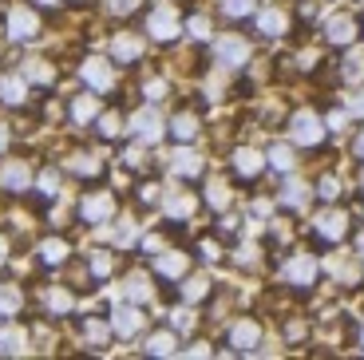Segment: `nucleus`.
Wrapping results in <instances>:
<instances>
[{
  "instance_id": "f257e3e1",
  "label": "nucleus",
  "mask_w": 364,
  "mask_h": 360,
  "mask_svg": "<svg viewBox=\"0 0 364 360\" xmlns=\"http://www.w3.org/2000/svg\"><path fill=\"white\" fill-rule=\"evenodd\" d=\"M289 131H293V143L297 147H317L321 139H325V127H321V119L313 115V111H297Z\"/></svg>"
},
{
  "instance_id": "f03ea898",
  "label": "nucleus",
  "mask_w": 364,
  "mask_h": 360,
  "mask_svg": "<svg viewBox=\"0 0 364 360\" xmlns=\"http://www.w3.org/2000/svg\"><path fill=\"white\" fill-rule=\"evenodd\" d=\"M285 277H289L293 285L309 289L313 281H317V261H313L309 253H297V258H289V261H285Z\"/></svg>"
},
{
  "instance_id": "7ed1b4c3",
  "label": "nucleus",
  "mask_w": 364,
  "mask_h": 360,
  "mask_svg": "<svg viewBox=\"0 0 364 360\" xmlns=\"http://www.w3.org/2000/svg\"><path fill=\"white\" fill-rule=\"evenodd\" d=\"M111 210H115V198H111L107 190H100V194H87V198L80 202V214L83 222H107Z\"/></svg>"
},
{
  "instance_id": "20e7f679",
  "label": "nucleus",
  "mask_w": 364,
  "mask_h": 360,
  "mask_svg": "<svg viewBox=\"0 0 364 360\" xmlns=\"http://www.w3.org/2000/svg\"><path fill=\"white\" fill-rule=\"evenodd\" d=\"M214 52H218V63H226V68H242V63L250 60V44L237 40V36H222Z\"/></svg>"
},
{
  "instance_id": "39448f33",
  "label": "nucleus",
  "mask_w": 364,
  "mask_h": 360,
  "mask_svg": "<svg viewBox=\"0 0 364 360\" xmlns=\"http://www.w3.org/2000/svg\"><path fill=\"white\" fill-rule=\"evenodd\" d=\"M257 341H262L257 321H237L234 329H230V349H234V352H254Z\"/></svg>"
},
{
  "instance_id": "423d86ee",
  "label": "nucleus",
  "mask_w": 364,
  "mask_h": 360,
  "mask_svg": "<svg viewBox=\"0 0 364 360\" xmlns=\"http://www.w3.org/2000/svg\"><path fill=\"white\" fill-rule=\"evenodd\" d=\"M36 32H40L36 12L32 9H12V16H9V36L12 40H32Z\"/></svg>"
},
{
  "instance_id": "0eeeda50",
  "label": "nucleus",
  "mask_w": 364,
  "mask_h": 360,
  "mask_svg": "<svg viewBox=\"0 0 364 360\" xmlns=\"http://www.w3.org/2000/svg\"><path fill=\"white\" fill-rule=\"evenodd\" d=\"M325 40H328L333 48H348V44L356 40V20H353V16H333V20L325 24Z\"/></svg>"
},
{
  "instance_id": "6e6552de",
  "label": "nucleus",
  "mask_w": 364,
  "mask_h": 360,
  "mask_svg": "<svg viewBox=\"0 0 364 360\" xmlns=\"http://www.w3.org/2000/svg\"><path fill=\"white\" fill-rule=\"evenodd\" d=\"M131 131H135V139H143V143H155V139L163 135V119H159V111L146 107L131 119Z\"/></svg>"
},
{
  "instance_id": "1a4fd4ad",
  "label": "nucleus",
  "mask_w": 364,
  "mask_h": 360,
  "mask_svg": "<svg viewBox=\"0 0 364 360\" xmlns=\"http://www.w3.org/2000/svg\"><path fill=\"white\" fill-rule=\"evenodd\" d=\"M146 32H151L155 40H174V36H178V16H174L171 9L151 12V24H146Z\"/></svg>"
},
{
  "instance_id": "9d476101",
  "label": "nucleus",
  "mask_w": 364,
  "mask_h": 360,
  "mask_svg": "<svg viewBox=\"0 0 364 360\" xmlns=\"http://www.w3.org/2000/svg\"><path fill=\"white\" fill-rule=\"evenodd\" d=\"M83 80H87V88H95V91H107L111 83H115V75H111V68H107V60H87L83 63Z\"/></svg>"
},
{
  "instance_id": "9b49d317",
  "label": "nucleus",
  "mask_w": 364,
  "mask_h": 360,
  "mask_svg": "<svg viewBox=\"0 0 364 360\" xmlns=\"http://www.w3.org/2000/svg\"><path fill=\"white\" fill-rule=\"evenodd\" d=\"M234 171L242 174V179H257V174L265 171V154L242 147V151H234Z\"/></svg>"
},
{
  "instance_id": "f8f14e48",
  "label": "nucleus",
  "mask_w": 364,
  "mask_h": 360,
  "mask_svg": "<svg viewBox=\"0 0 364 360\" xmlns=\"http://www.w3.org/2000/svg\"><path fill=\"white\" fill-rule=\"evenodd\" d=\"M139 329H143V317H139V309H115V317H111V333L115 337H135Z\"/></svg>"
},
{
  "instance_id": "ddd939ff",
  "label": "nucleus",
  "mask_w": 364,
  "mask_h": 360,
  "mask_svg": "<svg viewBox=\"0 0 364 360\" xmlns=\"http://www.w3.org/2000/svg\"><path fill=\"white\" fill-rule=\"evenodd\" d=\"M317 234L325 238V242H341V238L348 234V218L337 214V210H333V214H321L317 218Z\"/></svg>"
},
{
  "instance_id": "4468645a",
  "label": "nucleus",
  "mask_w": 364,
  "mask_h": 360,
  "mask_svg": "<svg viewBox=\"0 0 364 360\" xmlns=\"http://www.w3.org/2000/svg\"><path fill=\"white\" fill-rule=\"evenodd\" d=\"M111 55H115L119 63H135L139 55H143V44H139L135 36H115V44H111Z\"/></svg>"
},
{
  "instance_id": "2eb2a0df",
  "label": "nucleus",
  "mask_w": 364,
  "mask_h": 360,
  "mask_svg": "<svg viewBox=\"0 0 364 360\" xmlns=\"http://www.w3.org/2000/svg\"><path fill=\"white\" fill-rule=\"evenodd\" d=\"M171 166H174V174H182V179H198L202 174V159L194 151H178Z\"/></svg>"
},
{
  "instance_id": "dca6fc26",
  "label": "nucleus",
  "mask_w": 364,
  "mask_h": 360,
  "mask_svg": "<svg viewBox=\"0 0 364 360\" xmlns=\"http://www.w3.org/2000/svg\"><path fill=\"white\" fill-rule=\"evenodd\" d=\"M257 32H262V36H282L285 32V12L282 9H265L262 16H257Z\"/></svg>"
},
{
  "instance_id": "f3484780",
  "label": "nucleus",
  "mask_w": 364,
  "mask_h": 360,
  "mask_svg": "<svg viewBox=\"0 0 364 360\" xmlns=\"http://www.w3.org/2000/svg\"><path fill=\"white\" fill-rule=\"evenodd\" d=\"M293 147H285V143H277V147H269L265 151V166H273V171H293Z\"/></svg>"
},
{
  "instance_id": "a211bd4d",
  "label": "nucleus",
  "mask_w": 364,
  "mask_h": 360,
  "mask_svg": "<svg viewBox=\"0 0 364 360\" xmlns=\"http://www.w3.org/2000/svg\"><path fill=\"white\" fill-rule=\"evenodd\" d=\"M171 135L178 139V143H191V139L198 135V119H194V115H186V111H182V115H174Z\"/></svg>"
},
{
  "instance_id": "6ab92c4d",
  "label": "nucleus",
  "mask_w": 364,
  "mask_h": 360,
  "mask_svg": "<svg viewBox=\"0 0 364 360\" xmlns=\"http://www.w3.org/2000/svg\"><path fill=\"white\" fill-rule=\"evenodd\" d=\"M155 270L163 273V277H182V270H186V258H182V253H159V258H155Z\"/></svg>"
},
{
  "instance_id": "aec40b11",
  "label": "nucleus",
  "mask_w": 364,
  "mask_h": 360,
  "mask_svg": "<svg viewBox=\"0 0 364 360\" xmlns=\"http://www.w3.org/2000/svg\"><path fill=\"white\" fill-rule=\"evenodd\" d=\"M28 182H32V174H28L24 162H9L4 166V186L9 190H28Z\"/></svg>"
},
{
  "instance_id": "412c9836",
  "label": "nucleus",
  "mask_w": 364,
  "mask_h": 360,
  "mask_svg": "<svg viewBox=\"0 0 364 360\" xmlns=\"http://www.w3.org/2000/svg\"><path fill=\"white\" fill-rule=\"evenodd\" d=\"M40 258H44V265H64L68 261V242H60V238L44 242L40 245Z\"/></svg>"
},
{
  "instance_id": "4be33fe9",
  "label": "nucleus",
  "mask_w": 364,
  "mask_h": 360,
  "mask_svg": "<svg viewBox=\"0 0 364 360\" xmlns=\"http://www.w3.org/2000/svg\"><path fill=\"white\" fill-rule=\"evenodd\" d=\"M0 100L12 103V107H20V103H24V80H12V75H4V80H0Z\"/></svg>"
},
{
  "instance_id": "5701e85b",
  "label": "nucleus",
  "mask_w": 364,
  "mask_h": 360,
  "mask_svg": "<svg viewBox=\"0 0 364 360\" xmlns=\"http://www.w3.org/2000/svg\"><path fill=\"white\" fill-rule=\"evenodd\" d=\"M174 344H178V337H174V333H155L151 341H146V352H151V356H171Z\"/></svg>"
},
{
  "instance_id": "b1692460",
  "label": "nucleus",
  "mask_w": 364,
  "mask_h": 360,
  "mask_svg": "<svg viewBox=\"0 0 364 360\" xmlns=\"http://www.w3.org/2000/svg\"><path fill=\"white\" fill-rule=\"evenodd\" d=\"M282 202H285L289 210H301L305 202H309V190L301 186V182H289V186L282 190Z\"/></svg>"
},
{
  "instance_id": "393cba45",
  "label": "nucleus",
  "mask_w": 364,
  "mask_h": 360,
  "mask_svg": "<svg viewBox=\"0 0 364 360\" xmlns=\"http://www.w3.org/2000/svg\"><path fill=\"white\" fill-rule=\"evenodd\" d=\"M127 297L131 301H146V297H151V281H146L143 273H131V277H127Z\"/></svg>"
},
{
  "instance_id": "a878e982",
  "label": "nucleus",
  "mask_w": 364,
  "mask_h": 360,
  "mask_svg": "<svg viewBox=\"0 0 364 360\" xmlns=\"http://www.w3.org/2000/svg\"><path fill=\"white\" fill-rule=\"evenodd\" d=\"M20 305H24L20 289H16V285H0V313H16Z\"/></svg>"
},
{
  "instance_id": "bb28decb",
  "label": "nucleus",
  "mask_w": 364,
  "mask_h": 360,
  "mask_svg": "<svg viewBox=\"0 0 364 360\" xmlns=\"http://www.w3.org/2000/svg\"><path fill=\"white\" fill-rule=\"evenodd\" d=\"M91 115H95V95H80V100L72 103V119L75 123H87Z\"/></svg>"
},
{
  "instance_id": "cd10ccee",
  "label": "nucleus",
  "mask_w": 364,
  "mask_h": 360,
  "mask_svg": "<svg viewBox=\"0 0 364 360\" xmlns=\"http://www.w3.org/2000/svg\"><path fill=\"white\" fill-rule=\"evenodd\" d=\"M206 202H210L214 210H226V206H230V190H226V182H210Z\"/></svg>"
},
{
  "instance_id": "c85d7f7f",
  "label": "nucleus",
  "mask_w": 364,
  "mask_h": 360,
  "mask_svg": "<svg viewBox=\"0 0 364 360\" xmlns=\"http://www.w3.org/2000/svg\"><path fill=\"white\" fill-rule=\"evenodd\" d=\"M222 12H226L230 20H242L254 12V0H222Z\"/></svg>"
},
{
  "instance_id": "c756f323",
  "label": "nucleus",
  "mask_w": 364,
  "mask_h": 360,
  "mask_svg": "<svg viewBox=\"0 0 364 360\" xmlns=\"http://www.w3.org/2000/svg\"><path fill=\"white\" fill-rule=\"evenodd\" d=\"M341 75H345L348 83H360L364 80V55H348L345 68H341Z\"/></svg>"
},
{
  "instance_id": "7c9ffc66",
  "label": "nucleus",
  "mask_w": 364,
  "mask_h": 360,
  "mask_svg": "<svg viewBox=\"0 0 364 360\" xmlns=\"http://www.w3.org/2000/svg\"><path fill=\"white\" fill-rule=\"evenodd\" d=\"M206 293H210V281H202V277H194V281L182 285V301H202Z\"/></svg>"
},
{
  "instance_id": "2f4dec72",
  "label": "nucleus",
  "mask_w": 364,
  "mask_h": 360,
  "mask_svg": "<svg viewBox=\"0 0 364 360\" xmlns=\"http://www.w3.org/2000/svg\"><path fill=\"white\" fill-rule=\"evenodd\" d=\"M24 75H28V80H32V83H52L55 80V72H52V68H48V63H28V68H24Z\"/></svg>"
},
{
  "instance_id": "473e14b6",
  "label": "nucleus",
  "mask_w": 364,
  "mask_h": 360,
  "mask_svg": "<svg viewBox=\"0 0 364 360\" xmlns=\"http://www.w3.org/2000/svg\"><path fill=\"white\" fill-rule=\"evenodd\" d=\"M68 166H72L75 174H100V162L91 159V154H75V159L68 162Z\"/></svg>"
},
{
  "instance_id": "72a5a7b5",
  "label": "nucleus",
  "mask_w": 364,
  "mask_h": 360,
  "mask_svg": "<svg viewBox=\"0 0 364 360\" xmlns=\"http://www.w3.org/2000/svg\"><path fill=\"white\" fill-rule=\"evenodd\" d=\"M91 273H95V277H107V273H111V253L107 250L91 253Z\"/></svg>"
},
{
  "instance_id": "f704fd0d",
  "label": "nucleus",
  "mask_w": 364,
  "mask_h": 360,
  "mask_svg": "<svg viewBox=\"0 0 364 360\" xmlns=\"http://www.w3.org/2000/svg\"><path fill=\"white\" fill-rule=\"evenodd\" d=\"M317 194H321L325 202H337V194H341V182H337V179H328V174H325V179L317 182Z\"/></svg>"
},
{
  "instance_id": "c9c22d12",
  "label": "nucleus",
  "mask_w": 364,
  "mask_h": 360,
  "mask_svg": "<svg viewBox=\"0 0 364 360\" xmlns=\"http://www.w3.org/2000/svg\"><path fill=\"white\" fill-rule=\"evenodd\" d=\"M48 305H52L55 313H68V309H72V293H64V289H52V297H48Z\"/></svg>"
},
{
  "instance_id": "e433bc0d",
  "label": "nucleus",
  "mask_w": 364,
  "mask_h": 360,
  "mask_svg": "<svg viewBox=\"0 0 364 360\" xmlns=\"http://www.w3.org/2000/svg\"><path fill=\"white\" fill-rule=\"evenodd\" d=\"M186 28H191L194 40H206L210 36V20L206 16H191V24H186Z\"/></svg>"
},
{
  "instance_id": "4c0bfd02",
  "label": "nucleus",
  "mask_w": 364,
  "mask_h": 360,
  "mask_svg": "<svg viewBox=\"0 0 364 360\" xmlns=\"http://www.w3.org/2000/svg\"><path fill=\"white\" fill-rule=\"evenodd\" d=\"M83 333H87V341H95V344H100V341H107V324L87 321V324H83Z\"/></svg>"
},
{
  "instance_id": "58836bf2",
  "label": "nucleus",
  "mask_w": 364,
  "mask_h": 360,
  "mask_svg": "<svg viewBox=\"0 0 364 360\" xmlns=\"http://www.w3.org/2000/svg\"><path fill=\"white\" fill-rule=\"evenodd\" d=\"M100 135L103 139H115L119 135V115H103L100 119Z\"/></svg>"
},
{
  "instance_id": "ea45409f",
  "label": "nucleus",
  "mask_w": 364,
  "mask_h": 360,
  "mask_svg": "<svg viewBox=\"0 0 364 360\" xmlns=\"http://www.w3.org/2000/svg\"><path fill=\"white\" fill-rule=\"evenodd\" d=\"M107 9L115 12V16H127V12L139 9V0H107Z\"/></svg>"
},
{
  "instance_id": "a19ab883",
  "label": "nucleus",
  "mask_w": 364,
  "mask_h": 360,
  "mask_svg": "<svg viewBox=\"0 0 364 360\" xmlns=\"http://www.w3.org/2000/svg\"><path fill=\"white\" fill-rule=\"evenodd\" d=\"M166 210H171V214H191L194 202L191 198H171V202H166Z\"/></svg>"
},
{
  "instance_id": "79ce46f5",
  "label": "nucleus",
  "mask_w": 364,
  "mask_h": 360,
  "mask_svg": "<svg viewBox=\"0 0 364 360\" xmlns=\"http://www.w3.org/2000/svg\"><path fill=\"white\" fill-rule=\"evenodd\" d=\"M163 95H166V83H163V80L146 83V100H151V103H155V100H163Z\"/></svg>"
},
{
  "instance_id": "37998d69",
  "label": "nucleus",
  "mask_w": 364,
  "mask_h": 360,
  "mask_svg": "<svg viewBox=\"0 0 364 360\" xmlns=\"http://www.w3.org/2000/svg\"><path fill=\"white\" fill-rule=\"evenodd\" d=\"M40 190H44L48 198L55 194V171H48V174H40Z\"/></svg>"
},
{
  "instance_id": "c03bdc74",
  "label": "nucleus",
  "mask_w": 364,
  "mask_h": 360,
  "mask_svg": "<svg viewBox=\"0 0 364 360\" xmlns=\"http://www.w3.org/2000/svg\"><path fill=\"white\" fill-rule=\"evenodd\" d=\"M345 115H348V111H333V115L325 119V123H328V131H341V127H345Z\"/></svg>"
},
{
  "instance_id": "a18cd8bd",
  "label": "nucleus",
  "mask_w": 364,
  "mask_h": 360,
  "mask_svg": "<svg viewBox=\"0 0 364 360\" xmlns=\"http://www.w3.org/2000/svg\"><path fill=\"white\" fill-rule=\"evenodd\" d=\"M0 352H16V337L0 329Z\"/></svg>"
},
{
  "instance_id": "49530a36",
  "label": "nucleus",
  "mask_w": 364,
  "mask_h": 360,
  "mask_svg": "<svg viewBox=\"0 0 364 360\" xmlns=\"http://www.w3.org/2000/svg\"><path fill=\"white\" fill-rule=\"evenodd\" d=\"M348 115H364V91L348 100Z\"/></svg>"
},
{
  "instance_id": "de8ad7c7",
  "label": "nucleus",
  "mask_w": 364,
  "mask_h": 360,
  "mask_svg": "<svg viewBox=\"0 0 364 360\" xmlns=\"http://www.w3.org/2000/svg\"><path fill=\"white\" fill-rule=\"evenodd\" d=\"M174 324H178V329H191L194 317H191V313H174Z\"/></svg>"
},
{
  "instance_id": "09e8293b",
  "label": "nucleus",
  "mask_w": 364,
  "mask_h": 360,
  "mask_svg": "<svg viewBox=\"0 0 364 360\" xmlns=\"http://www.w3.org/2000/svg\"><path fill=\"white\" fill-rule=\"evenodd\" d=\"M353 151H356V159L364 162V127H360V135H356V143H353Z\"/></svg>"
},
{
  "instance_id": "8fccbe9b",
  "label": "nucleus",
  "mask_w": 364,
  "mask_h": 360,
  "mask_svg": "<svg viewBox=\"0 0 364 360\" xmlns=\"http://www.w3.org/2000/svg\"><path fill=\"white\" fill-rule=\"evenodd\" d=\"M202 258H206V261H214V258H218V250H214V242H206V245H202Z\"/></svg>"
},
{
  "instance_id": "3c124183",
  "label": "nucleus",
  "mask_w": 364,
  "mask_h": 360,
  "mask_svg": "<svg viewBox=\"0 0 364 360\" xmlns=\"http://www.w3.org/2000/svg\"><path fill=\"white\" fill-rule=\"evenodd\" d=\"M4 147H9V131H4V127H0V151H4Z\"/></svg>"
},
{
  "instance_id": "603ef678",
  "label": "nucleus",
  "mask_w": 364,
  "mask_h": 360,
  "mask_svg": "<svg viewBox=\"0 0 364 360\" xmlns=\"http://www.w3.org/2000/svg\"><path fill=\"white\" fill-rule=\"evenodd\" d=\"M4 253H9V242H4V238H0V265H4Z\"/></svg>"
},
{
  "instance_id": "864d4df0",
  "label": "nucleus",
  "mask_w": 364,
  "mask_h": 360,
  "mask_svg": "<svg viewBox=\"0 0 364 360\" xmlns=\"http://www.w3.org/2000/svg\"><path fill=\"white\" fill-rule=\"evenodd\" d=\"M356 250H360V253H364V230H360V238H356Z\"/></svg>"
},
{
  "instance_id": "5fc2aeb1",
  "label": "nucleus",
  "mask_w": 364,
  "mask_h": 360,
  "mask_svg": "<svg viewBox=\"0 0 364 360\" xmlns=\"http://www.w3.org/2000/svg\"><path fill=\"white\" fill-rule=\"evenodd\" d=\"M36 4H55V0H36Z\"/></svg>"
},
{
  "instance_id": "6e6d98bb",
  "label": "nucleus",
  "mask_w": 364,
  "mask_h": 360,
  "mask_svg": "<svg viewBox=\"0 0 364 360\" xmlns=\"http://www.w3.org/2000/svg\"><path fill=\"white\" fill-rule=\"evenodd\" d=\"M360 344H364V333H360Z\"/></svg>"
},
{
  "instance_id": "4d7b16f0",
  "label": "nucleus",
  "mask_w": 364,
  "mask_h": 360,
  "mask_svg": "<svg viewBox=\"0 0 364 360\" xmlns=\"http://www.w3.org/2000/svg\"><path fill=\"white\" fill-rule=\"evenodd\" d=\"M360 182H364V174H360Z\"/></svg>"
}]
</instances>
